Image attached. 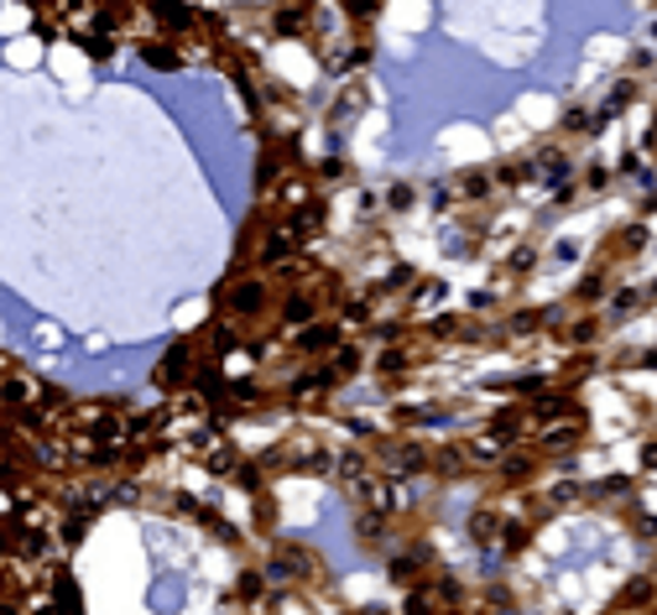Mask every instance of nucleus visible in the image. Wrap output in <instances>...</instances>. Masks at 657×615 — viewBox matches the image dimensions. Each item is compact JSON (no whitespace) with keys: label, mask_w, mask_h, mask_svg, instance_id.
<instances>
[{"label":"nucleus","mask_w":657,"mask_h":615,"mask_svg":"<svg viewBox=\"0 0 657 615\" xmlns=\"http://www.w3.org/2000/svg\"><path fill=\"white\" fill-rule=\"evenodd\" d=\"M641 460H647V464H653V470H657V444H653V448H647V454H641Z\"/></svg>","instance_id":"7"},{"label":"nucleus","mask_w":657,"mask_h":615,"mask_svg":"<svg viewBox=\"0 0 657 615\" xmlns=\"http://www.w3.org/2000/svg\"><path fill=\"white\" fill-rule=\"evenodd\" d=\"M459 189H465L469 199H481V193L491 189V178H485V172H469V178H459Z\"/></svg>","instance_id":"6"},{"label":"nucleus","mask_w":657,"mask_h":615,"mask_svg":"<svg viewBox=\"0 0 657 615\" xmlns=\"http://www.w3.org/2000/svg\"><path fill=\"white\" fill-rule=\"evenodd\" d=\"M193 360H199V355H193V344H189V340H183V344H173L156 376H162V381H173V376H193Z\"/></svg>","instance_id":"2"},{"label":"nucleus","mask_w":657,"mask_h":615,"mask_svg":"<svg viewBox=\"0 0 657 615\" xmlns=\"http://www.w3.org/2000/svg\"><path fill=\"white\" fill-rule=\"evenodd\" d=\"M647 599H653V584L641 579V584H626V589H621V599H616V605H621V611H631V605H647Z\"/></svg>","instance_id":"5"},{"label":"nucleus","mask_w":657,"mask_h":615,"mask_svg":"<svg viewBox=\"0 0 657 615\" xmlns=\"http://www.w3.org/2000/svg\"><path fill=\"white\" fill-rule=\"evenodd\" d=\"M141 58L152 63V69H162V73H173L183 58H178V48L173 42H141Z\"/></svg>","instance_id":"3"},{"label":"nucleus","mask_w":657,"mask_h":615,"mask_svg":"<svg viewBox=\"0 0 657 615\" xmlns=\"http://www.w3.org/2000/svg\"><path fill=\"white\" fill-rule=\"evenodd\" d=\"M579 417H569V423H558V427H543V448H574L579 444Z\"/></svg>","instance_id":"4"},{"label":"nucleus","mask_w":657,"mask_h":615,"mask_svg":"<svg viewBox=\"0 0 657 615\" xmlns=\"http://www.w3.org/2000/svg\"><path fill=\"white\" fill-rule=\"evenodd\" d=\"M261 308H266V288H261V276L235 282V288L225 292V319H230V324H235V319H256Z\"/></svg>","instance_id":"1"}]
</instances>
